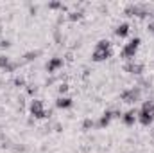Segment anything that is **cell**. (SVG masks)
<instances>
[{
	"instance_id": "obj_1",
	"label": "cell",
	"mask_w": 154,
	"mask_h": 153,
	"mask_svg": "<svg viewBox=\"0 0 154 153\" xmlns=\"http://www.w3.org/2000/svg\"><path fill=\"white\" fill-rule=\"evenodd\" d=\"M108 58H111V41L109 40H100L95 45V50L91 54L93 61H106Z\"/></svg>"
},
{
	"instance_id": "obj_2",
	"label": "cell",
	"mask_w": 154,
	"mask_h": 153,
	"mask_svg": "<svg viewBox=\"0 0 154 153\" xmlns=\"http://www.w3.org/2000/svg\"><path fill=\"white\" fill-rule=\"evenodd\" d=\"M154 121V99L151 101H145L142 110L138 112V122L143 124V126H149Z\"/></svg>"
},
{
	"instance_id": "obj_3",
	"label": "cell",
	"mask_w": 154,
	"mask_h": 153,
	"mask_svg": "<svg viewBox=\"0 0 154 153\" xmlns=\"http://www.w3.org/2000/svg\"><path fill=\"white\" fill-rule=\"evenodd\" d=\"M138 47H140V38H133L124 49H122V58H125V60H133L134 58V54H136V50H138Z\"/></svg>"
},
{
	"instance_id": "obj_4",
	"label": "cell",
	"mask_w": 154,
	"mask_h": 153,
	"mask_svg": "<svg viewBox=\"0 0 154 153\" xmlns=\"http://www.w3.org/2000/svg\"><path fill=\"white\" fill-rule=\"evenodd\" d=\"M140 96H142V90H140L138 86H134V88L124 90L120 97H122V101H124V103H136V101L140 99Z\"/></svg>"
},
{
	"instance_id": "obj_5",
	"label": "cell",
	"mask_w": 154,
	"mask_h": 153,
	"mask_svg": "<svg viewBox=\"0 0 154 153\" xmlns=\"http://www.w3.org/2000/svg\"><path fill=\"white\" fill-rule=\"evenodd\" d=\"M31 114L34 115L36 119L48 117V114H47V112H45V108H43V103H41L39 99H34V101L31 103Z\"/></svg>"
},
{
	"instance_id": "obj_6",
	"label": "cell",
	"mask_w": 154,
	"mask_h": 153,
	"mask_svg": "<svg viewBox=\"0 0 154 153\" xmlns=\"http://www.w3.org/2000/svg\"><path fill=\"white\" fill-rule=\"evenodd\" d=\"M124 70L125 72H129V74H142L143 72V65L142 63H134V61H129V63H125L124 65Z\"/></svg>"
},
{
	"instance_id": "obj_7",
	"label": "cell",
	"mask_w": 154,
	"mask_h": 153,
	"mask_svg": "<svg viewBox=\"0 0 154 153\" xmlns=\"http://www.w3.org/2000/svg\"><path fill=\"white\" fill-rule=\"evenodd\" d=\"M138 112H140V110H136V108H131V110H127L125 114L122 115V119H124V122H125L127 126H131V124H134V121L138 119Z\"/></svg>"
},
{
	"instance_id": "obj_8",
	"label": "cell",
	"mask_w": 154,
	"mask_h": 153,
	"mask_svg": "<svg viewBox=\"0 0 154 153\" xmlns=\"http://www.w3.org/2000/svg\"><path fill=\"white\" fill-rule=\"evenodd\" d=\"M63 67V60L61 58H52V60H48V63H47V70L52 74V72H56L57 69H61Z\"/></svg>"
},
{
	"instance_id": "obj_9",
	"label": "cell",
	"mask_w": 154,
	"mask_h": 153,
	"mask_svg": "<svg viewBox=\"0 0 154 153\" xmlns=\"http://www.w3.org/2000/svg\"><path fill=\"white\" fill-rule=\"evenodd\" d=\"M0 69L5 72H13L16 69V63H11L7 56H0Z\"/></svg>"
},
{
	"instance_id": "obj_10",
	"label": "cell",
	"mask_w": 154,
	"mask_h": 153,
	"mask_svg": "<svg viewBox=\"0 0 154 153\" xmlns=\"http://www.w3.org/2000/svg\"><path fill=\"white\" fill-rule=\"evenodd\" d=\"M115 34L118 38H125V36L129 34V24H120L115 29Z\"/></svg>"
},
{
	"instance_id": "obj_11",
	"label": "cell",
	"mask_w": 154,
	"mask_h": 153,
	"mask_svg": "<svg viewBox=\"0 0 154 153\" xmlns=\"http://www.w3.org/2000/svg\"><path fill=\"white\" fill-rule=\"evenodd\" d=\"M56 106L57 108H70L72 106V99L70 97H57V101H56Z\"/></svg>"
},
{
	"instance_id": "obj_12",
	"label": "cell",
	"mask_w": 154,
	"mask_h": 153,
	"mask_svg": "<svg viewBox=\"0 0 154 153\" xmlns=\"http://www.w3.org/2000/svg\"><path fill=\"white\" fill-rule=\"evenodd\" d=\"M111 119H113V112H104V115H102L100 121H99V126H100V128H106Z\"/></svg>"
},
{
	"instance_id": "obj_13",
	"label": "cell",
	"mask_w": 154,
	"mask_h": 153,
	"mask_svg": "<svg viewBox=\"0 0 154 153\" xmlns=\"http://www.w3.org/2000/svg\"><path fill=\"white\" fill-rule=\"evenodd\" d=\"M39 52L38 50H34V52H27L23 58H25V61H32V60H36V56H38Z\"/></svg>"
},
{
	"instance_id": "obj_14",
	"label": "cell",
	"mask_w": 154,
	"mask_h": 153,
	"mask_svg": "<svg viewBox=\"0 0 154 153\" xmlns=\"http://www.w3.org/2000/svg\"><path fill=\"white\" fill-rule=\"evenodd\" d=\"M48 7H50V9H65V5H63L61 2H50Z\"/></svg>"
},
{
	"instance_id": "obj_15",
	"label": "cell",
	"mask_w": 154,
	"mask_h": 153,
	"mask_svg": "<svg viewBox=\"0 0 154 153\" xmlns=\"http://www.w3.org/2000/svg\"><path fill=\"white\" fill-rule=\"evenodd\" d=\"M72 22H75V20H81L82 18V13H70V16H68Z\"/></svg>"
},
{
	"instance_id": "obj_16",
	"label": "cell",
	"mask_w": 154,
	"mask_h": 153,
	"mask_svg": "<svg viewBox=\"0 0 154 153\" xmlns=\"http://www.w3.org/2000/svg\"><path fill=\"white\" fill-rule=\"evenodd\" d=\"M82 128H84V130L93 128V121H91V119H86V121H84V124H82Z\"/></svg>"
},
{
	"instance_id": "obj_17",
	"label": "cell",
	"mask_w": 154,
	"mask_h": 153,
	"mask_svg": "<svg viewBox=\"0 0 154 153\" xmlns=\"http://www.w3.org/2000/svg\"><path fill=\"white\" fill-rule=\"evenodd\" d=\"M57 90H59V94L63 96V94L68 90V85H66V83H63V85H59V88H57Z\"/></svg>"
},
{
	"instance_id": "obj_18",
	"label": "cell",
	"mask_w": 154,
	"mask_h": 153,
	"mask_svg": "<svg viewBox=\"0 0 154 153\" xmlns=\"http://www.w3.org/2000/svg\"><path fill=\"white\" fill-rule=\"evenodd\" d=\"M14 85H18V86H23V85H25V81H23L22 77H16V79H14Z\"/></svg>"
},
{
	"instance_id": "obj_19",
	"label": "cell",
	"mask_w": 154,
	"mask_h": 153,
	"mask_svg": "<svg viewBox=\"0 0 154 153\" xmlns=\"http://www.w3.org/2000/svg\"><path fill=\"white\" fill-rule=\"evenodd\" d=\"M0 47H9V41H7V40H4V41L0 43Z\"/></svg>"
},
{
	"instance_id": "obj_20",
	"label": "cell",
	"mask_w": 154,
	"mask_h": 153,
	"mask_svg": "<svg viewBox=\"0 0 154 153\" xmlns=\"http://www.w3.org/2000/svg\"><path fill=\"white\" fill-rule=\"evenodd\" d=\"M149 31L154 34V22H151V24H149Z\"/></svg>"
},
{
	"instance_id": "obj_21",
	"label": "cell",
	"mask_w": 154,
	"mask_h": 153,
	"mask_svg": "<svg viewBox=\"0 0 154 153\" xmlns=\"http://www.w3.org/2000/svg\"><path fill=\"white\" fill-rule=\"evenodd\" d=\"M152 133H154V132H152Z\"/></svg>"
}]
</instances>
